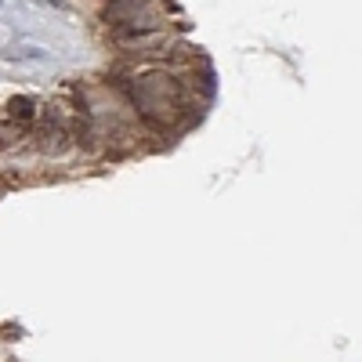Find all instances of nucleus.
<instances>
[{
	"label": "nucleus",
	"instance_id": "f03ea898",
	"mask_svg": "<svg viewBox=\"0 0 362 362\" xmlns=\"http://www.w3.org/2000/svg\"><path fill=\"white\" fill-rule=\"evenodd\" d=\"M8 116L18 119V124H29V119L37 116V102L29 98V95H15V98L8 102Z\"/></svg>",
	"mask_w": 362,
	"mask_h": 362
},
{
	"label": "nucleus",
	"instance_id": "7ed1b4c3",
	"mask_svg": "<svg viewBox=\"0 0 362 362\" xmlns=\"http://www.w3.org/2000/svg\"><path fill=\"white\" fill-rule=\"evenodd\" d=\"M66 145H69L66 141V131L58 127V124H47L44 127V134H40V148H44V153H62Z\"/></svg>",
	"mask_w": 362,
	"mask_h": 362
},
{
	"label": "nucleus",
	"instance_id": "f257e3e1",
	"mask_svg": "<svg viewBox=\"0 0 362 362\" xmlns=\"http://www.w3.org/2000/svg\"><path fill=\"white\" fill-rule=\"evenodd\" d=\"M131 98L153 127H174L185 116V83L167 69H141L131 80Z\"/></svg>",
	"mask_w": 362,
	"mask_h": 362
},
{
	"label": "nucleus",
	"instance_id": "20e7f679",
	"mask_svg": "<svg viewBox=\"0 0 362 362\" xmlns=\"http://www.w3.org/2000/svg\"><path fill=\"white\" fill-rule=\"evenodd\" d=\"M22 127H25V124H18V119H11V116H8V119H0V148H15L18 138L25 134Z\"/></svg>",
	"mask_w": 362,
	"mask_h": 362
}]
</instances>
